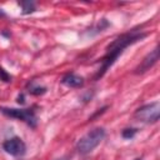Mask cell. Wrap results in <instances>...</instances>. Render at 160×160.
<instances>
[{
    "instance_id": "3",
    "label": "cell",
    "mask_w": 160,
    "mask_h": 160,
    "mask_svg": "<svg viewBox=\"0 0 160 160\" xmlns=\"http://www.w3.org/2000/svg\"><path fill=\"white\" fill-rule=\"evenodd\" d=\"M159 116H160V104H159V101L146 104V105L139 108L134 114V118L136 120H139L141 122H146V124L158 122Z\"/></svg>"
},
{
    "instance_id": "8",
    "label": "cell",
    "mask_w": 160,
    "mask_h": 160,
    "mask_svg": "<svg viewBox=\"0 0 160 160\" xmlns=\"http://www.w3.org/2000/svg\"><path fill=\"white\" fill-rule=\"evenodd\" d=\"M29 92L32 94V95H42L46 92V88L45 86H40V85H36L34 81H31L29 84Z\"/></svg>"
},
{
    "instance_id": "13",
    "label": "cell",
    "mask_w": 160,
    "mask_h": 160,
    "mask_svg": "<svg viewBox=\"0 0 160 160\" xmlns=\"http://www.w3.org/2000/svg\"><path fill=\"white\" fill-rule=\"evenodd\" d=\"M58 160H69V156L66 155V156H62V158H60V159H58Z\"/></svg>"
},
{
    "instance_id": "4",
    "label": "cell",
    "mask_w": 160,
    "mask_h": 160,
    "mask_svg": "<svg viewBox=\"0 0 160 160\" xmlns=\"http://www.w3.org/2000/svg\"><path fill=\"white\" fill-rule=\"evenodd\" d=\"M0 111L10 118L21 120L30 125L31 128H35L38 124V118L34 111V109H14V108H0Z\"/></svg>"
},
{
    "instance_id": "15",
    "label": "cell",
    "mask_w": 160,
    "mask_h": 160,
    "mask_svg": "<svg viewBox=\"0 0 160 160\" xmlns=\"http://www.w3.org/2000/svg\"><path fill=\"white\" fill-rule=\"evenodd\" d=\"M135 160H141V159H135Z\"/></svg>"
},
{
    "instance_id": "9",
    "label": "cell",
    "mask_w": 160,
    "mask_h": 160,
    "mask_svg": "<svg viewBox=\"0 0 160 160\" xmlns=\"http://www.w3.org/2000/svg\"><path fill=\"white\" fill-rule=\"evenodd\" d=\"M19 5L22 9V14H30L35 11V4L32 1H19Z\"/></svg>"
},
{
    "instance_id": "5",
    "label": "cell",
    "mask_w": 160,
    "mask_h": 160,
    "mask_svg": "<svg viewBox=\"0 0 160 160\" xmlns=\"http://www.w3.org/2000/svg\"><path fill=\"white\" fill-rule=\"evenodd\" d=\"M2 149L12 156H21L26 151V145L20 138L15 136V138H11V139H8L6 141H4Z\"/></svg>"
},
{
    "instance_id": "2",
    "label": "cell",
    "mask_w": 160,
    "mask_h": 160,
    "mask_svg": "<svg viewBox=\"0 0 160 160\" xmlns=\"http://www.w3.org/2000/svg\"><path fill=\"white\" fill-rule=\"evenodd\" d=\"M105 136V130L102 128H95L92 130H90L89 132H86L84 136H81L78 142H76V150L82 154L86 155L89 152H91L104 139Z\"/></svg>"
},
{
    "instance_id": "11",
    "label": "cell",
    "mask_w": 160,
    "mask_h": 160,
    "mask_svg": "<svg viewBox=\"0 0 160 160\" xmlns=\"http://www.w3.org/2000/svg\"><path fill=\"white\" fill-rule=\"evenodd\" d=\"M0 80H2L4 82H9V81H11V75L8 74L1 66H0Z\"/></svg>"
},
{
    "instance_id": "10",
    "label": "cell",
    "mask_w": 160,
    "mask_h": 160,
    "mask_svg": "<svg viewBox=\"0 0 160 160\" xmlns=\"http://www.w3.org/2000/svg\"><path fill=\"white\" fill-rule=\"evenodd\" d=\"M138 132V129H124L122 130V132H121V136L124 138V139H131V138H134V135Z\"/></svg>"
},
{
    "instance_id": "14",
    "label": "cell",
    "mask_w": 160,
    "mask_h": 160,
    "mask_svg": "<svg viewBox=\"0 0 160 160\" xmlns=\"http://www.w3.org/2000/svg\"><path fill=\"white\" fill-rule=\"evenodd\" d=\"M0 16H5V12L2 11V9H0Z\"/></svg>"
},
{
    "instance_id": "7",
    "label": "cell",
    "mask_w": 160,
    "mask_h": 160,
    "mask_svg": "<svg viewBox=\"0 0 160 160\" xmlns=\"http://www.w3.org/2000/svg\"><path fill=\"white\" fill-rule=\"evenodd\" d=\"M61 82L69 88H81L84 85V79L74 72H69L61 79Z\"/></svg>"
},
{
    "instance_id": "6",
    "label": "cell",
    "mask_w": 160,
    "mask_h": 160,
    "mask_svg": "<svg viewBox=\"0 0 160 160\" xmlns=\"http://www.w3.org/2000/svg\"><path fill=\"white\" fill-rule=\"evenodd\" d=\"M159 60V48L156 46L154 50H151L142 60H141V62L136 66V69H135V74H144L145 71H148L150 68H152L155 64H156V61Z\"/></svg>"
},
{
    "instance_id": "1",
    "label": "cell",
    "mask_w": 160,
    "mask_h": 160,
    "mask_svg": "<svg viewBox=\"0 0 160 160\" xmlns=\"http://www.w3.org/2000/svg\"><path fill=\"white\" fill-rule=\"evenodd\" d=\"M146 36H148V32L131 30V31L121 34L120 36L114 39L106 48V52L101 59V65H100V68L95 75V80H99L100 78H102L105 75V72L109 70V68L118 60V58L122 54V51L128 46H130L138 41H141Z\"/></svg>"
},
{
    "instance_id": "12",
    "label": "cell",
    "mask_w": 160,
    "mask_h": 160,
    "mask_svg": "<svg viewBox=\"0 0 160 160\" xmlns=\"http://www.w3.org/2000/svg\"><path fill=\"white\" fill-rule=\"evenodd\" d=\"M16 101H18L19 104H24V102H25V95H24L22 92H21V94H19V95H18Z\"/></svg>"
}]
</instances>
